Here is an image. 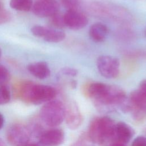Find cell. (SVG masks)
Listing matches in <instances>:
<instances>
[{
    "label": "cell",
    "mask_w": 146,
    "mask_h": 146,
    "mask_svg": "<svg viewBox=\"0 0 146 146\" xmlns=\"http://www.w3.org/2000/svg\"><path fill=\"white\" fill-rule=\"evenodd\" d=\"M87 92L100 108L118 107L124 112L129 110V100L124 90L118 86L95 82L88 86Z\"/></svg>",
    "instance_id": "1"
},
{
    "label": "cell",
    "mask_w": 146,
    "mask_h": 146,
    "mask_svg": "<svg viewBox=\"0 0 146 146\" xmlns=\"http://www.w3.org/2000/svg\"><path fill=\"white\" fill-rule=\"evenodd\" d=\"M115 124L109 117H95L89 125L88 137L92 141L99 145L111 143L112 141H114Z\"/></svg>",
    "instance_id": "2"
},
{
    "label": "cell",
    "mask_w": 146,
    "mask_h": 146,
    "mask_svg": "<svg viewBox=\"0 0 146 146\" xmlns=\"http://www.w3.org/2000/svg\"><path fill=\"white\" fill-rule=\"evenodd\" d=\"M19 94L24 101L38 105L53 100L56 91L50 86L26 82L21 86Z\"/></svg>",
    "instance_id": "3"
},
{
    "label": "cell",
    "mask_w": 146,
    "mask_h": 146,
    "mask_svg": "<svg viewBox=\"0 0 146 146\" xmlns=\"http://www.w3.org/2000/svg\"><path fill=\"white\" fill-rule=\"evenodd\" d=\"M65 106L56 100H52L42 106L40 111V117L43 122L51 127L60 125L65 117Z\"/></svg>",
    "instance_id": "4"
},
{
    "label": "cell",
    "mask_w": 146,
    "mask_h": 146,
    "mask_svg": "<svg viewBox=\"0 0 146 146\" xmlns=\"http://www.w3.org/2000/svg\"><path fill=\"white\" fill-rule=\"evenodd\" d=\"M120 65L119 59L111 55H101L96 60V66L99 73L107 79H113L118 76Z\"/></svg>",
    "instance_id": "5"
},
{
    "label": "cell",
    "mask_w": 146,
    "mask_h": 146,
    "mask_svg": "<svg viewBox=\"0 0 146 146\" xmlns=\"http://www.w3.org/2000/svg\"><path fill=\"white\" fill-rule=\"evenodd\" d=\"M7 138L13 146H25L29 143L30 132L25 127L14 124L9 128Z\"/></svg>",
    "instance_id": "6"
},
{
    "label": "cell",
    "mask_w": 146,
    "mask_h": 146,
    "mask_svg": "<svg viewBox=\"0 0 146 146\" xmlns=\"http://www.w3.org/2000/svg\"><path fill=\"white\" fill-rule=\"evenodd\" d=\"M59 7V4L55 0H38L33 5L32 10L39 17H51L58 13Z\"/></svg>",
    "instance_id": "7"
},
{
    "label": "cell",
    "mask_w": 146,
    "mask_h": 146,
    "mask_svg": "<svg viewBox=\"0 0 146 146\" xmlns=\"http://www.w3.org/2000/svg\"><path fill=\"white\" fill-rule=\"evenodd\" d=\"M128 100L133 118L139 121L143 119L146 111V98L139 90H136L130 94Z\"/></svg>",
    "instance_id": "8"
},
{
    "label": "cell",
    "mask_w": 146,
    "mask_h": 146,
    "mask_svg": "<svg viewBox=\"0 0 146 146\" xmlns=\"http://www.w3.org/2000/svg\"><path fill=\"white\" fill-rule=\"evenodd\" d=\"M63 18L65 26L75 30L84 28L88 22L87 17L80 10H67Z\"/></svg>",
    "instance_id": "9"
},
{
    "label": "cell",
    "mask_w": 146,
    "mask_h": 146,
    "mask_svg": "<svg viewBox=\"0 0 146 146\" xmlns=\"http://www.w3.org/2000/svg\"><path fill=\"white\" fill-rule=\"evenodd\" d=\"M66 123L68 127L71 129L78 128L83 121V116L77 104L73 102L70 103L67 107L65 106Z\"/></svg>",
    "instance_id": "10"
},
{
    "label": "cell",
    "mask_w": 146,
    "mask_h": 146,
    "mask_svg": "<svg viewBox=\"0 0 146 146\" xmlns=\"http://www.w3.org/2000/svg\"><path fill=\"white\" fill-rule=\"evenodd\" d=\"M64 140V133L58 128L52 129L42 133L39 140L40 146H58Z\"/></svg>",
    "instance_id": "11"
},
{
    "label": "cell",
    "mask_w": 146,
    "mask_h": 146,
    "mask_svg": "<svg viewBox=\"0 0 146 146\" xmlns=\"http://www.w3.org/2000/svg\"><path fill=\"white\" fill-rule=\"evenodd\" d=\"M134 131L130 125L123 121L118 122L115 124L113 142L127 143L132 139Z\"/></svg>",
    "instance_id": "12"
},
{
    "label": "cell",
    "mask_w": 146,
    "mask_h": 146,
    "mask_svg": "<svg viewBox=\"0 0 146 146\" xmlns=\"http://www.w3.org/2000/svg\"><path fill=\"white\" fill-rule=\"evenodd\" d=\"M88 33L90 38L94 41L102 42L106 39L109 33V29L105 24L97 22L92 25Z\"/></svg>",
    "instance_id": "13"
},
{
    "label": "cell",
    "mask_w": 146,
    "mask_h": 146,
    "mask_svg": "<svg viewBox=\"0 0 146 146\" xmlns=\"http://www.w3.org/2000/svg\"><path fill=\"white\" fill-rule=\"evenodd\" d=\"M29 72L35 78L39 79H44L50 75V70L47 63L38 62L28 65Z\"/></svg>",
    "instance_id": "14"
},
{
    "label": "cell",
    "mask_w": 146,
    "mask_h": 146,
    "mask_svg": "<svg viewBox=\"0 0 146 146\" xmlns=\"http://www.w3.org/2000/svg\"><path fill=\"white\" fill-rule=\"evenodd\" d=\"M65 37L66 34L63 31L47 27L42 36L44 40L51 43L60 42L63 40Z\"/></svg>",
    "instance_id": "15"
},
{
    "label": "cell",
    "mask_w": 146,
    "mask_h": 146,
    "mask_svg": "<svg viewBox=\"0 0 146 146\" xmlns=\"http://www.w3.org/2000/svg\"><path fill=\"white\" fill-rule=\"evenodd\" d=\"M33 0H10V7L16 10L28 11L32 9Z\"/></svg>",
    "instance_id": "16"
},
{
    "label": "cell",
    "mask_w": 146,
    "mask_h": 146,
    "mask_svg": "<svg viewBox=\"0 0 146 146\" xmlns=\"http://www.w3.org/2000/svg\"><path fill=\"white\" fill-rule=\"evenodd\" d=\"M63 6L67 10H79L82 7V0H60Z\"/></svg>",
    "instance_id": "17"
},
{
    "label": "cell",
    "mask_w": 146,
    "mask_h": 146,
    "mask_svg": "<svg viewBox=\"0 0 146 146\" xmlns=\"http://www.w3.org/2000/svg\"><path fill=\"white\" fill-rule=\"evenodd\" d=\"M10 100V92L6 85L0 86V105L8 103Z\"/></svg>",
    "instance_id": "18"
},
{
    "label": "cell",
    "mask_w": 146,
    "mask_h": 146,
    "mask_svg": "<svg viewBox=\"0 0 146 146\" xmlns=\"http://www.w3.org/2000/svg\"><path fill=\"white\" fill-rule=\"evenodd\" d=\"M51 23L54 26L58 28H63L66 26L63 15L59 13L51 17Z\"/></svg>",
    "instance_id": "19"
},
{
    "label": "cell",
    "mask_w": 146,
    "mask_h": 146,
    "mask_svg": "<svg viewBox=\"0 0 146 146\" xmlns=\"http://www.w3.org/2000/svg\"><path fill=\"white\" fill-rule=\"evenodd\" d=\"M9 77V73L7 68L0 64V86L6 85L8 81Z\"/></svg>",
    "instance_id": "20"
},
{
    "label": "cell",
    "mask_w": 146,
    "mask_h": 146,
    "mask_svg": "<svg viewBox=\"0 0 146 146\" xmlns=\"http://www.w3.org/2000/svg\"><path fill=\"white\" fill-rule=\"evenodd\" d=\"M45 29H46V27L44 26L35 25L31 27V32L34 35L36 36L42 38L45 31Z\"/></svg>",
    "instance_id": "21"
},
{
    "label": "cell",
    "mask_w": 146,
    "mask_h": 146,
    "mask_svg": "<svg viewBox=\"0 0 146 146\" xmlns=\"http://www.w3.org/2000/svg\"><path fill=\"white\" fill-rule=\"evenodd\" d=\"M10 19V15L5 10L2 3L0 1V24L4 23Z\"/></svg>",
    "instance_id": "22"
},
{
    "label": "cell",
    "mask_w": 146,
    "mask_h": 146,
    "mask_svg": "<svg viewBox=\"0 0 146 146\" xmlns=\"http://www.w3.org/2000/svg\"><path fill=\"white\" fill-rule=\"evenodd\" d=\"M60 72L65 75L73 77L76 76L78 74V71L76 69L70 67H65L62 68Z\"/></svg>",
    "instance_id": "23"
},
{
    "label": "cell",
    "mask_w": 146,
    "mask_h": 146,
    "mask_svg": "<svg viewBox=\"0 0 146 146\" xmlns=\"http://www.w3.org/2000/svg\"><path fill=\"white\" fill-rule=\"evenodd\" d=\"M131 146H146V137L143 136L136 137L132 141Z\"/></svg>",
    "instance_id": "24"
},
{
    "label": "cell",
    "mask_w": 146,
    "mask_h": 146,
    "mask_svg": "<svg viewBox=\"0 0 146 146\" xmlns=\"http://www.w3.org/2000/svg\"><path fill=\"white\" fill-rule=\"evenodd\" d=\"M138 90L146 98V79L141 81Z\"/></svg>",
    "instance_id": "25"
},
{
    "label": "cell",
    "mask_w": 146,
    "mask_h": 146,
    "mask_svg": "<svg viewBox=\"0 0 146 146\" xmlns=\"http://www.w3.org/2000/svg\"><path fill=\"white\" fill-rule=\"evenodd\" d=\"M108 146H126L125 144L120 143H117V142H113L110 143V145Z\"/></svg>",
    "instance_id": "26"
},
{
    "label": "cell",
    "mask_w": 146,
    "mask_h": 146,
    "mask_svg": "<svg viewBox=\"0 0 146 146\" xmlns=\"http://www.w3.org/2000/svg\"><path fill=\"white\" fill-rule=\"evenodd\" d=\"M4 124V117L2 113H0V129L2 128Z\"/></svg>",
    "instance_id": "27"
},
{
    "label": "cell",
    "mask_w": 146,
    "mask_h": 146,
    "mask_svg": "<svg viewBox=\"0 0 146 146\" xmlns=\"http://www.w3.org/2000/svg\"><path fill=\"white\" fill-rule=\"evenodd\" d=\"M25 146H40V145L39 144L38 145V144H34V143H28Z\"/></svg>",
    "instance_id": "28"
},
{
    "label": "cell",
    "mask_w": 146,
    "mask_h": 146,
    "mask_svg": "<svg viewBox=\"0 0 146 146\" xmlns=\"http://www.w3.org/2000/svg\"><path fill=\"white\" fill-rule=\"evenodd\" d=\"M0 146H6V144L5 143V142L1 138H0Z\"/></svg>",
    "instance_id": "29"
},
{
    "label": "cell",
    "mask_w": 146,
    "mask_h": 146,
    "mask_svg": "<svg viewBox=\"0 0 146 146\" xmlns=\"http://www.w3.org/2000/svg\"><path fill=\"white\" fill-rule=\"evenodd\" d=\"M144 35H145V36L146 37V29H145V30H144Z\"/></svg>",
    "instance_id": "30"
},
{
    "label": "cell",
    "mask_w": 146,
    "mask_h": 146,
    "mask_svg": "<svg viewBox=\"0 0 146 146\" xmlns=\"http://www.w3.org/2000/svg\"><path fill=\"white\" fill-rule=\"evenodd\" d=\"M1 54H2V51H1V48H0V57H1Z\"/></svg>",
    "instance_id": "31"
}]
</instances>
